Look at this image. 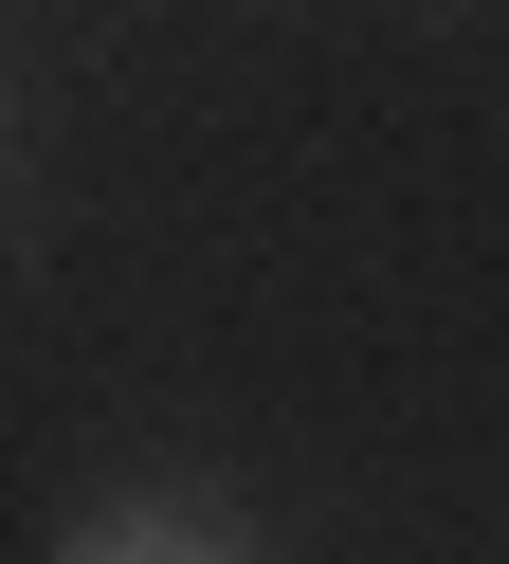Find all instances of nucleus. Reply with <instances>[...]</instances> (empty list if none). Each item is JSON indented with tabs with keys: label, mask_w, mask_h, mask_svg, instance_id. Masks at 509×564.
<instances>
[{
	"label": "nucleus",
	"mask_w": 509,
	"mask_h": 564,
	"mask_svg": "<svg viewBox=\"0 0 509 564\" xmlns=\"http://www.w3.org/2000/svg\"><path fill=\"white\" fill-rule=\"evenodd\" d=\"M55 564H254V546H237L218 510H164V491H128V510H91Z\"/></svg>",
	"instance_id": "1"
}]
</instances>
